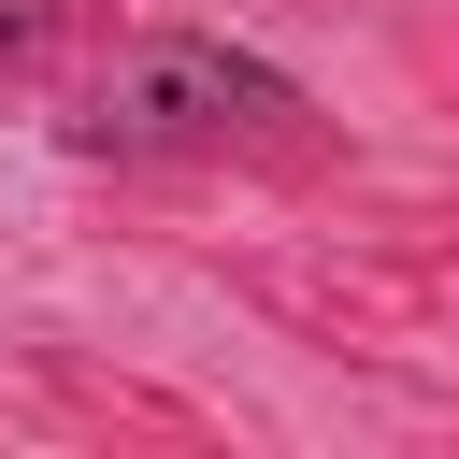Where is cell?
Wrapping results in <instances>:
<instances>
[{
	"instance_id": "6da1fadb",
	"label": "cell",
	"mask_w": 459,
	"mask_h": 459,
	"mask_svg": "<svg viewBox=\"0 0 459 459\" xmlns=\"http://www.w3.org/2000/svg\"><path fill=\"white\" fill-rule=\"evenodd\" d=\"M72 143H100V158H230V143H301V86L258 72L244 43H215V29H129V43L86 72Z\"/></svg>"
},
{
	"instance_id": "7a4b0ae2",
	"label": "cell",
	"mask_w": 459,
	"mask_h": 459,
	"mask_svg": "<svg viewBox=\"0 0 459 459\" xmlns=\"http://www.w3.org/2000/svg\"><path fill=\"white\" fill-rule=\"evenodd\" d=\"M43 29H57V0H0V72H14V57L43 43Z\"/></svg>"
}]
</instances>
